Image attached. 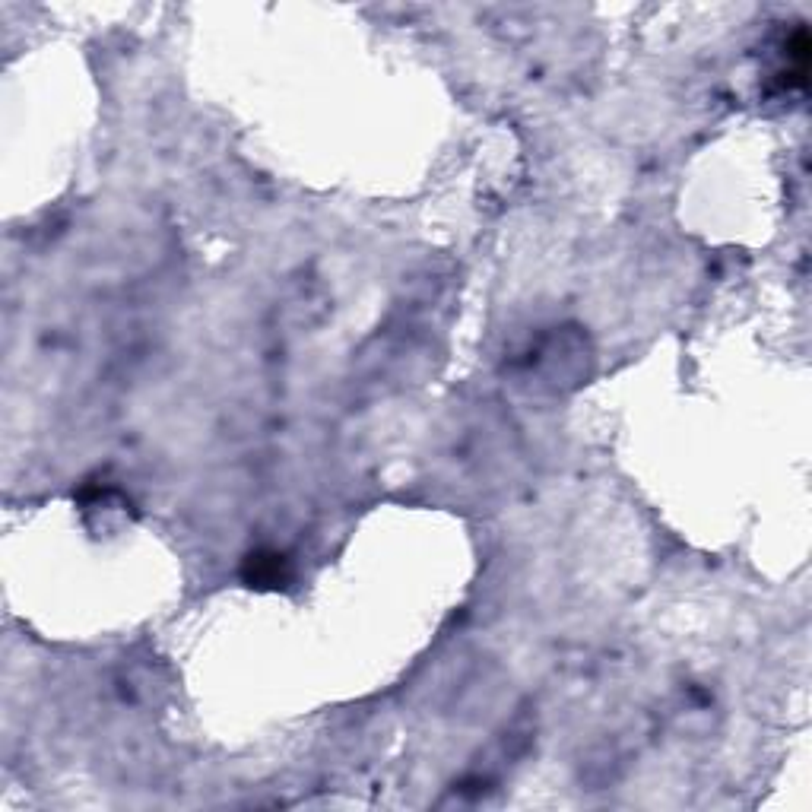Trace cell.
Wrapping results in <instances>:
<instances>
[{
  "label": "cell",
  "mask_w": 812,
  "mask_h": 812,
  "mask_svg": "<svg viewBox=\"0 0 812 812\" xmlns=\"http://www.w3.org/2000/svg\"><path fill=\"white\" fill-rule=\"evenodd\" d=\"M245 578L257 587H276L289 578V568H286V556L280 552H254L248 556V571Z\"/></svg>",
  "instance_id": "6da1fadb"
}]
</instances>
